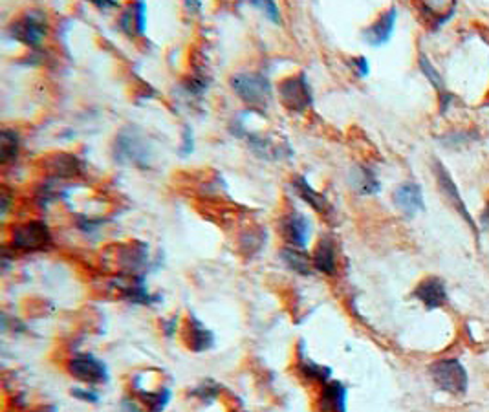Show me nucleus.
<instances>
[{
    "label": "nucleus",
    "instance_id": "f257e3e1",
    "mask_svg": "<svg viewBox=\"0 0 489 412\" xmlns=\"http://www.w3.org/2000/svg\"><path fill=\"white\" fill-rule=\"evenodd\" d=\"M231 89L242 101L253 109H264L271 101V84L261 74H235L231 77Z\"/></svg>",
    "mask_w": 489,
    "mask_h": 412
},
{
    "label": "nucleus",
    "instance_id": "f03ea898",
    "mask_svg": "<svg viewBox=\"0 0 489 412\" xmlns=\"http://www.w3.org/2000/svg\"><path fill=\"white\" fill-rule=\"evenodd\" d=\"M48 34L46 13L41 9H30L13 21L9 26V35L30 48H39Z\"/></svg>",
    "mask_w": 489,
    "mask_h": 412
},
{
    "label": "nucleus",
    "instance_id": "7ed1b4c3",
    "mask_svg": "<svg viewBox=\"0 0 489 412\" xmlns=\"http://www.w3.org/2000/svg\"><path fill=\"white\" fill-rule=\"evenodd\" d=\"M50 227L43 220H30L13 227L11 248L19 251H43L50 248Z\"/></svg>",
    "mask_w": 489,
    "mask_h": 412
},
{
    "label": "nucleus",
    "instance_id": "20e7f679",
    "mask_svg": "<svg viewBox=\"0 0 489 412\" xmlns=\"http://www.w3.org/2000/svg\"><path fill=\"white\" fill-rule=\"evenodd\" d=\"M430 378L436 383V387L449 394H464L468 391L469 378L464 365L458 359H442L430 365Z\"/></svg>",
    "mask_w": 489,
    "mask_h": 412
},
{
    "label": "nucleus",
    "instance_id": "39448f33",
    "mask_svg": "<svg viewBox=\"0 0 489 412\" xmlns=\"http://www.w3.org/2000/svg\"><path fill=\"white\" fill-rule=\"evenodd\" d=\"M278 96L281 101L291 112H304L313 103L312 86L304 74L290 76L278 83Z\"/></svg>",
    "mask_w": 489,
    "mask_h": 412
},
{
    "label": "nucleus",
    "instance_id": "423d86ee",
    "mask_svg": "<svg viewBox=\"0 0 489 412\" xmlns=\"http://www.w3.org/2000/svg\"><path fill=\"white\" fill-rule=\"evenodd\" d=\"M116 160L125 161L131 165H139V167H147L151 161V149L145 144V139L134 131L121 132L116 139L114 149Z\"/></svg>",
    "mask_w": 489,
    "mask_h": 412
},
{
    "label": "nucleus",
    "instance_id": "0eeeda50",
    "mask_svg": "<svg viewBox=\"0 0 489 412\" xmlns=\"http://www.w3.org/2000/svg\"><path fill=\"white\" fill-rule=\"evenodd\" d=\"M68 371L76 379L89 385H105L109 381V371L103 361L92 353H79L68 363Z\"/></svg>",
    "mask_w": 489,
    "mask_h": 412
},
{
    "label": "nucleus",
    "instance_id": "6e6552de",
    "mask_svg": "<svg viewBox=\"0 0 489 412\" xmlns=\"http://www.w3.org/2000/svg\"><path fill=\"white\" fill-rule=\"evenodd\" d=\"M278 231L283 235V238L286 240L290 248H299L303 249L304 246L308 244L310 235H312V223L301 213L291 211L288 215H284L278 222Z\"/></svg>",
    "mask_w": 489,
    "mask_h": 412
},
{
    "label": "nucleus",
    "instance_id": "1a4fd4ad",
    "mask_svg": "<svg viewBox=\"0 0 489 412\" xmlns=\"http://www.w3.org/2000/svg\"><path fill=\"white\" fill-rule=\"evenodd\" d=\"M435 174H436V180H438L440 191H442L443 196H445L447 200L451 202V206L455 207L456 211H458L460 215H462L465 220H468L469 226L473 227V233H475V235L478 236L477 226H475L473 218H471V216H469L468 207H465L464 200L460 198V193H458V189H456V186H455V181H453L451 174L447 173V169L443 167V165L440 164V161H435Z\"/></svg>",
    "mask_w": 489,
    "mask_h": 412
},
{
    "label": "nucleus",
    "instance_id": "9d476101",
    "mask_svg": "<svg viewBox=\"0 0 489 412\" xmlns=\"http://www.w3.org/2000/svg\"><path fill=\"white\" fill-rule=\"evenodd\" d=\"M396 19H398V11L396 8H388L387 11L381 13L380 19L370 24L367 30L363 31V37L365 41L370 44V46H383L390 41L394 34V26H396Z\"/></svg>",
    "mask_w": 489,
    "mask_h": 412
},
{
    "label": "nucleus",
    "instance_id": "9b49d317",
    "mask_svg": "<svg viewBox=\"0 0 489 412\" xmlns=\"http://www.w3.org/2000/svg\"><path fill=\"white\" fill-rule=\"evenodd\" d=\"M413 295L418 301L425 304L427 310H436L447 303V290L442 278L429 277L423 278L413 291Z\"/></svg>",
    "mask_w": 489,
    "mask_h": 412
},
{
    "label": "nucleus",
    "instance_id": "f8f14e48",
    "mask_svg": "<svg viewBox=\"0 0 489 412\" xmlns=\"http://www.w3.org/2000/svg\"><path fill=\"white\" fill-rule=\"evenodd\" d=\"M394 204L403 211L405 215L414 216L416 213L425 209L422 187L414 184V181H405L394 191Z\"/></svg>",
    "mask_w": 489,
    "mask_h": 412
},
{
    "label": "nucleus",
    "instance_id": "ddd939ff",
    "mask_svg": "<svg viewBox=\"0 0 489 412\" xmlns=\"http://www.w3.org/2000/svg\"><path fill=\"white\" fill-rule=\"evenodd\" d=\"M321 412H346V387L339 381H328L323 385L319 396Z\"/></svg>",
    "mask_w": 489,
    "mask_h": 412
},
{
    "label": "nucleus",
    "instance_id": "4468645a",
    "mask_svg": "<svg viewBox=\"0 0 489 412\" xmlns=\"http://www.w3.org/2000/svg\"><path fill=\"white\" fill-rule=\"evenodd\" d=\"M291 186H293V189L297 191V194L303 198L304 202L310 204L317 213H321V215H325V216L328 215V213H332V206L328 204L325 194L317 193V191L310 186L306 178L296 176V180L291 181Z\"/></svg>",
    "mask_w": 489,
    "mask_h": 412
},
{
    "label": "nucleus",
    "instance_id": "2eb2a0df",
    "mask_svg": "<svg viewBox=\"0 0 489 412\" xmlns=\"http://www.w3.org/2000/svg\"><path fill=\"white\" fill-rule=\"evenodd\" d=\"M145 15H147V6L143 2H136L128 6L127 11L123 13L119 19V28L127 35H141L145 31Z\"/></svg>",
    "mask_w": 489,
    "mask_h": 412
},
{
    "label": "nucleus",
    "instance_id": "dca6fc26",
    "mask_svg": "<svg viewBox=\"0 0 489 412\" xmlns=\"http://www.w3.org/2000/svg\"><path fill=\"white\" fill-rule=\"evenodd\" d=\"M313 268L326 275L336 273V244L332 238H323L313 251Z\"/></svg>",
    "mask_w": 489,
    "mask_h": 412
},
{
    "label": "nucleus",
    "instance_id": "f3484780",
    "mask_svg": "<svg viewBox=\"0 0 489 412\" xmlns=\"http://www.w3.org/2000/svg\"><path fill=\"white\" fill-rule=\"evenodd\" d=\"M351 184L359 194H375L380 193L381 189V184L375 178L374 171L368 167H363V165L354 167L351 174Z\"/></svg>",
    "mask_w": 489,
    "mask_h": 412
},
{
    "label": "nucleus",
    "instance_id": "a211bd4d",
    "mask_svg": "<svg viewBox=\"0 0 489 412\" xmlns=\"http://www.w3.org/2000/svg\"><path fill=\"white\" fill-rule=\"evenodd\" d=\"M48 169H50V174L54 178H74L79 176L83 173V165L81 161L77 160L76 156L70 154H59L55 156L54 161L48 164Z\"/></svg>",
    "mask_w": 489,
    "mask_h": 412
},
{
    "label": "nucleus",
    "instance_id": "6ab92c4d",
    "mask_svg": "<svg viewBox=\"0 0 489 412\" xmlns=\"http://www.w3.org/2000/svg\"><path fill=\"white\" fill-rule=\"evenodd\" d=\"M283 261L286 262L288 268L291 271H296L299 275H310L312 273V266H313V258H310L303 249L299 248H284L283 249Z\"/></svg>",
    "mask_w": 489,
    "mask_h": 412
},
{
    "label": "nucleus",
    "instance_id": "aec40b11",
    "mask_svg": "<svg viewBox=\"0 0 489 412\" xmlns=\"http://www.w3.org/2000/svg\"><path fill=\"white\" fill-rule=\"evenodd\" d=\"M215 343V337L209 330L203 326L200 321L191 319L189 321V348L194 352H203V350H209Z\"/></svg>",
    "mask_w": 489,
    "mask_h": 412
},
{
    "label": "nucleus",
    "instance_id": "412c9836",
    "mask_svg": "<svg viewBox=\"0 0 489 412\" xmlns=\"http://www.w3.org/2000/svg\"><path fill=\"white\" fill-rule=\"evenodd\" d=\"M121 295L127 301L134 304H152L154 303V297L147 291L143 284V278L141 277H131L125 286H121Z\"/></svg>",
    "mask_w": 489,
    "mask_h": 412
},
{
    "label": "nucleus",
    "instance_id": "4be33fe9",
    "mask_svg": "<svg viewBox=\"0 0 489 412\" xmlns=\"http://www.w3.org/2000/svg\"><path fill=\"white\" fill-rule=\"evenodd\" d=\"M297 368H299V372L304 376V378L310 379V381L321 383V385L328 383L330 374H332V371H330L328 366L317 365L316 361H312L310 358H306L303 352L299 353V363H297Z\"/></svg>",
    "mask_w": 489,
    "mask_h": 412
},
{
    "label": "nucleus",
    "instance_id": "5701e85b",
    "mask_svg": "<svg viewBox=\"0 0 489 412\" xmlns=\"http://www.w3.org/2000/svg\"><path fill=\"white\" fill-rule=\"evenodd\" d=\"M19 147H21V144H19L17 132L4 129L0 134V160H2V164H11L17 158Z\"/></svg>",
    "mask_w": 489,
    "mask_h": 412
},
{
    "label": "nucleus",
    "instance_id": "b1692460",
    "mask_svg": "<svg viewBox=\"0 0 489 412\" xmlns=\"http://www.w3.org/2000/svg\"><path fill=\"white\" fill-rule=\"evenodd\" d=\"M139 396H141V401L147 405V408L151 412H161L165 407H167V403H169V400H171V392L167 391V388H161V391H158V392L141 391L139 392Z\"/></svg>",
    "mask_w": 489,
    "mask_h": 412
},
{
    "label": "nucleus",
    "instance_id": "393cba45",
    "mask_svg": "<svg viewBox=\"0 0 489 412\" xmlns=\"http://www.w3.org/2000/svg\"><path fill=\"white\" fill-rule=\"evenodd\" d=\"M420 68H422V72L425 74L427 79H429L430 83H433V86H435V89H438L440 94L447 92L445 84H443L442 76H440L438 70H436V68L433 66V64H430V61L427 59L425 55H420Z\"/></svg>",
    "mask_w": 489,
    "mask_h": 412
},
{
    "label": "nucleus",
    "instance_id": "a878e982",
    "mask_svg": "<svg viewBox=\"0 0 489 412\" xmlns=\"http://www.w3.org/2000/svg\"><path fill=\"white\" fill-rule=\"evenodd\" d=\"M218 392H220V387L216 385V383H213V381H203L202 385H200L196 391L193 392L194 396H198L200 400H215L216 396H218Z\"/></svg>",
    "mask_w": 489,
    "mask_h": 412
},
{
    "label": "nucleus",
    "instance_id": "bb28decb",
    "mask_svg": "<svg viewBox=\"0 0 489 412\" xmlns=\"http://www.w3.org/2000/svg\"><path fill=\"white\" fill-rule=\"evenodd\" d=\"M253 6L266 13L271 22H281V11H278V6L275 2H253Z\"/></svg>",
    "mask_w": 489,
    "mask_h": 412
},
{
    "label": "nucleus",
    "instance_id": "cd10ccee",
    "mask_svg": "<svg viewBox=\"0 0 489 412\" xmlns=\"http://www.w3.org/2000/svg\"><path fill=\"white\" fill-rule=\"evenodd\" d=\"M72 394L77 396L79 400L90 401V403H96L97 401V394H94V392H90V391H85V388H76V391H72Z\"/></svg>",
    "mask_w": 489,
    "mask_h": 412
},
{
    "label": "nucleus",
    "instance_id": "c85d7f7f",
    "mask_svg": "<svg viewBox=\"0 0 489 412\" xmlns=\"http://www.w3.org/2000/svg\"><path fill=\"white\" fill-rule=\"evenodd\" d=\"M354 66L358 68V72L361 77L368 76V72H370V64H368V61L365 59V57H358V59H354Z\"/></svg>",
    "mask_w": 489,
    "mask_h": 412
},
{
    "label": "nucleus",
    "instance_id": "c756f323",
    "mask_svg": "<svg viewBox=\"0 0 489 412\" xmlns=\"http://www.w3.org/2000/svg\"><path fill=\"white\" fill-rule=\"evenodd\" d=\"M183 154H189V152H193V136H191V131L189 129H186V134H183Z\"/></svg>",
    "mask_w": 489,
    "mask_h": 412
},
{
    "label": "nucleus",
    "instance_id": "7c9ffc66",
    "mask_svg": "<svg viewBox=\"0 0 489 412\" xmlns=\"http://www.w3.org/2000/svg\"><path fill=\"white\" fill-rule=\"evenodd\" d=\"M94 4H96L97 8L106 9V8H116V6H118V2H112V0H105V2H101V0H96Z\"/></svg>",
    "mask_w": 489,
    "mask_h": 412
},
{
    "label": "nucleus",
    "instance_id": "2f4dec72",
    "mask_svg": "<svg viewBox=\"0 0 489 412\" xmlns=\"http://www.w3.org/2000/svg\"><path fill=\"white\" fill-rule=\"evenodd\" d=\"M482 222L489 227V202H488V206H485L484 213H482Z\"/></svg>",
    "mask_w": 489,
    "mask_h": 412
},
{
    "label": "nucleus",
    "instance_id": "473e14b6",
    "mask_svg": "<svg viewBox=\"0 0 489 412\" xmlns=\"http://www.w3.org/2000/svg\"><path fill=\"white\" fill-rule=\"evenodd\" d=\"M34 412H55L54 407H44V408H39V411H34Z\"/></svg>",
    "mask_w": 489,
    "mask_h": 412
}]
</instances>
